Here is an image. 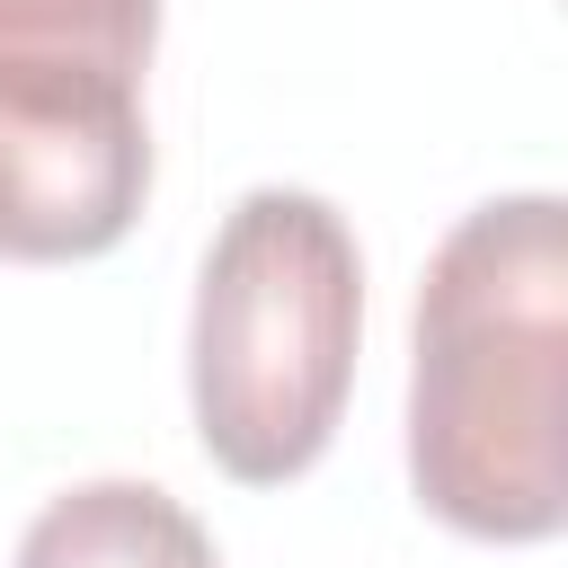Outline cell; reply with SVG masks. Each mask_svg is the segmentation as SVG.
I'll return each mask as SVG.
<instances>
[{
    "mask_svg": "<svg viewBox=\"0 0 568 568\" xmlns=\"http://www.w3.org/2000/svg\"><path fill=\"white\" fill-rule=\"evenodd\" d=\"M151 195V124L133 71L0 44V257H106Z\"/></svg>",
    "mask_w": 568,
    "mask_h": 568,
    "instance_id": "cell-3",
    "label": "cell"
},
{
    "mask_svg": "<svg viewBox=\"0 0 568 568\" xmlns=\"http://www.w3.org/2000/svg\"><path fill=\"white\" fill-rule=\"evenodd\" d=\"M160 36V0H0V44L80 53L106 71H142Z\"/></svg>",
    "mask_w": 568,
    "mask_h": 568,
    "instance_id": "cell-5",
    "label": "cell"
},
{
    "mask_svg": "<svg viewBox=\"0 0 568 568\" xmlns=\"http://www.w3.org/2000/svg\"><path fill=\"white\" fill-rule=\"evenodd\" d=\"M568 222L559 195H497L444 231L408 346V479L462 541L568 524Z\"/></svg>",
    "mask_w": 568,
    "mask_h": 568,
    "instance_id": "cell-1",
    "label": "cell"
},
{
    "mask_svg": "<svg viewBox=\"0 0 568 568\" xmlns=\"http://www.w3.org/2000/svg\"><path fill=\"white\" fill-rule=\"evenodd\" d=\"M18 568H222V550L169 488L80 479L27 524Z\"/></svg>",
    "mask_w": 568,
    "mask_h": 568,
    "instance_id": "cell-4",
    "label": "cell"
},
{
    "mask_svg": "<svg viewBox=\"0 0 568 568\" xmlns=\"http://www.w3.org/2000/svg\"><path fill=\"white\" fill-rule=\"evenodd\" d=\"M364 337V248L328 195L257 186L204 248L186 320L195 444L240 488L302 479L346 417Z\"/></svg>",
    "mask_w": 568,
    "mask_h": 568,
    "instance_id": "cell-2",
    "label": "cell"
}]
</instances>
